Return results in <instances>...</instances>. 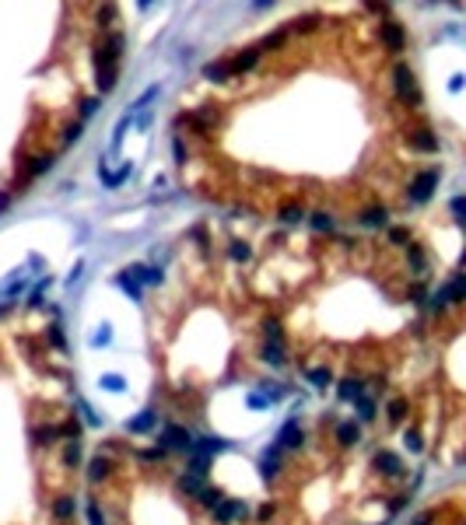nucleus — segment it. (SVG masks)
Instances as JSON below:
<instances>
[{"mask_svg":"<svg viewBox=\"0 0 466 525\" xmlns=\"http://www.w3.org/2000/svg\"><path fill=\"white\" fill-rule=\"evenodd\" d=\"M438 179H442V172H438V168L424 172V175H417V182L410 186V200H414V203H424V200L431 196V189L438 186Z\"/></svg>","mask_w":466,"mask_h":525,"instance_id":"1","label":"nucleus"},{"mask_svg":"<svg viewBox=\"0 0 466 525\" xmlns=\"http://www.w3.org/2000/svg\"><path fill=\"white\" fill-rule=\"evenodd\" d=\"M382 42H386V46H389L393 53H400V49L406 46L403 28H400V25H393V21H386V25H382Z\"/></svg>","mask_w":466,"mask_h":525,"instance_id":"2","label":"nucleus"},{"mask_svg":"<svg viewBox=\"0 0 466 525\" xmlns=\"http://www.w3.org/2000/svg\"><path fill=\"white\" fill-rule=\"evenodd\" d=\"M161 441H165V445H172V448H193V438H189L186 427H165Z\"/></svg>","mask_w":466,"mask_h":525,"instance_id":"3","label":"nucleus"},{"mask_svg":"<svg viewBox=\"0 0 466 525\" xmlns=\"http://www.w3.org/2000/svg\"><path fill=\"white\" fill-rule=\"evenodd\" d=\"M214 508H218V522L246 518V504H242V501H228V504H214Z\"/></svg>","mask_w":466,"mask_h":525,"instance_id":"4","label":"nucleus"},{"mask_svg":"<svg viewBox=\"0 0 466 525\" xmlns=\"http://www.w3.org/2000/svg\"><path fill=\"white\" fill-rule=\"evenodd\" d=\"M375 466H378L386 476H400V469H403V462H400L393 452H378V455H375Z\"/></svg>","mask_w":466,"mask_h":525,"instance_id":"5","label":"nucleus"},{"mask_svg":"<svg viewBox=\"0 0 466 525\" xmlns=\"http://www.w3.org/2000/svg\"><path fill=\"white\" fill-rule=\"evenodd\" d=\"M155 420H158L155 410H144L137 420H130V424H126V431H130V434H144V431H151V427H155Z\"/></svg>","mask_w":466,"mask_h":525,"instance_id":"6","label":"nucleus"},{"mask_svg":"<svg viewBox=\"0 0 466 525\" xmlns=\"http://www.w3.org/2000/svg\"><path fill=\"white\" fill-rule=\"evenodd\" d=\"M337 392H340V399H343V403H358L361 396H365V392H361V382H358V378H343Z\"/></svg>","mask_w":466,"mask_h":525,"instance_id":"7","label":"nucleus"},{"mask_svg":"<svg viewBox=\"0 0 466 525\" xmlns=\"http://www.w3.org/2000/svg\"><path fill=\"white\" fill-rule=\"evenodd\" d=\"M280 445H284V448H298V445H302V431H298L295 420H287V424L280 427Z\"/></svg>","mask_w":466,"mask_h":525,"instance_id":"8","label":"nucleus"},{"mask_svg":"<svg viewBox=\"0 0 466 525\" xmlns=\"http://www.w3.org/2000/svg\"><path fill=\"white\" fill-rule=\"evenodd\" d=\"M410 144H414L417 151H438V140L428 133V130H417V133H410Z\"/></svg>","mask_w":466,"mask_h":525,"instance_id":"9","label":"nucleus"},{"mask_svg":"<svg viewBox=\"0 0 466 525\" xmlns=\"http://www.w3.org/2000/svg\"><path fill=\"white\" fill-rule=\"evenodd\" d=\"M393 77H396V95H400V98H406V91H410V77H414V74H410V67H406V63H400V67L393 70Z\"/></svg>","mask_w":466,"mask_h":525,"instance_id":"10","label":"nucleus"},{"mask_svg":"<svg viewBox=\"0 0 466 525\" xmlns=\"http://www.w3.org/2000/svg\"><path fill=\"white\" fill-rule=\"evenodd\" d=\"M256 60H259V53H246V56H239L235 63H228V70H231V74H246V70L256 67Z\"/></svg>","mask_w":466,"mask_h":525,"instance_id":"11","label":"nucleus"},{"mask_svg":"<svg viewBox=\"0 0 466 525\" xmlns=\"http://www.w3.org/2000/svg\"><path fill=\"white\" fill-rule=\"evenodd\" d=\"M263 361L267 364H284V347L280 343H267L263 347Z\"/></svg>","mask_w":466,"mask_h":525,"instance_id":"12","label":"nucleus"},{"mask_svg":"<svg viewBox=\"0 0 466 525\" xmlns=\"http://www.w3.org/2000/svg\"><path fill=\"white\" fill-rule=\"evenodd\" d=\"M98 88L102 91H112L116 88V67H102L98 70Z\"/></svg>","mask_w":466,"mask_h":525,"instance_id":"13","label":"nucleus"},{"mask_svg":"<svg viewBox=\"0 0 466 525\" xmlns=\"http://www.w3.org/2000/svg\"><path fill=\"white\" fill-rule=\"evenodd\" d=\"M309 382L315 385V389H326V385L333 382V375H330V368H312L309 371Z\"/></svg>","mask_w":466,"mask_h":525,"instance_id":"14","label":"nucleus"},{"mask_svg":"<svg viewBox=\"0 0 466 525\" xmlns=\"http://www.w3.org/2000/svg\"><path fill=\"white\" fill-rule=\"evenodd\" d=\"M98 175L105 179V186H120V182L126 179V175H130V165H123L120 172H105V168H98Z\"/></svg>","mask_w":466,"mask_h":525,"instance_id":"15","label":"nucleus"},{"mask_svg":"<svg viewBox=\"0 0 466 525\" xmlns=\"http://www.w3.org/2000/svg\"><path fill=\"white\" fill-rule=\"evenodd\" d=\"M337 441H340V445H354V441H358V427H354V424H340V427H337Z\"/></svg>","mask_w":466,"mask_h":525,"instance_id":"16","label":"nucleus"},{"mask_svg":"<svg viewBox=\"0 0 466 525\" xmlns=\"http://www.w3.org/2000/svg\"><path fill=\"white\" fill-rule=\"evenodd\" d=\"M224 74H228V63H207V67H203V77H207V81H221Z\"/></svg>","mask_w":466,"mask_h":525,"instance_id":"17","label":"nucleus"},{"mask_svg":"<svg viewBox=\"0 0 466 525\" xmlns=\"http://www.w3.org/2000/svg\"><path fill=\"white\" fill-rule=\"evenodd\" d=\"M53 515H56V518H70V515H74V497H60L56 508H53Z\"/></svg>","mask_w":466,"mask_h":525,"instance_id":"18","label":"nucleus"},{"mask_svg":"<svg viewBox=\"0 0 466 525\" xmlns=\"http://www.w3.org/2000/svg\"><path fill=\"white\" fill-rule=\"evenodd\" d=\"M98 385H102V389H109V392H123V378H120V375H102V378H98Z\"/></svg>","mask_w":466,"mask_h":525,"instance_id":"19","label":"nucleus"},{"mask_svg":"<svg viewBox=\"0 0 466 525\" xmlns=\"http://www.w3.org/2000/svg\"><path fill=\"white\" fill-rule=\"evenodd\" d=\"M105 473H109V462H105V459H92V466H88V476H92V480H102Z\"/></svg>","mask_w":466,"mask_h":525,"instance_id":"20","label":"nucleus"},{"mask_svg":"<svg viewBox=\"0 0 466 525\" xmlns=\"http://www.w3.org/2000/svg\"><path fill=\"white\" fill-rule=\"evenodd\" d=\"M386 221H389L386 207H382V210H368V214H365V224H368V228H378V224H386Z\"/></svg>","mask_w":466,"mask_h":525,"instance_id":"21","label":"nucleus"},{"mask_svg":"<svg viewBox=\"0 0 466 525\" xmlns=\"http://www.w3.org/2000/svg\"><path fill=\"white\" fill-rule=\"evenodd\" d=\"M249 256H252V249L246 242H231V259H239V263H246Z\"/></svg>","mask_w":466,"mask_h":525,"instance_id":"22","label":"nucleus"},{"mask_svg":"<svg viewBox=\"0 0 466 525\" xmlns=\"http://www.w3.org/2000/svg\"><path fill=\"white\" fill-rule=\"evenodd\" d=\"M312 228H315V231H330V228H333V217L330 214H312Z\"/></svg>","mask_w":466,"mask_h":525,"instance_id":"23","label":"nucleus"},{"mask_svg":"<svg viewBox=\"0 0 466 525\" xmlns=\"http://www.w3.org/2000/svg\"><path fill=\"white\" fill-rule=\"evenodd\" d=\"M403 445L410 448V452H421V448H424V441H421V434H417V431H406L403 434Z\"/></svg>","mask_w":466,"mask_h":525,"instance_id":"24","label":"nucleus"},{"mask_svg":"<svg viewBox=\"0 0 466 525\" xmlns=\"http://www.w3.org/2000/svg\"><path fill=\"white\" fill-rule=\"evenodd\" d=\"M109 340H112V333H109V322H105V326H98V333L92 336V347H105Z\"/></svg>","mask_w":466,"mask_h":525,"instance_id":"25","label":"nucleus"},{"mask_svg":"<svg viewBox=\"0 0 466 525\" xmlns=\"http://www.w3.org/2000/svg\"><path fill=\"white\" fill-rule=\"evenodd\" d=\"M389 417H393V420H403V417H406V399L393 403V406H389Z\"/></svg>","mask_w":466,"mask_h":525,"instance_id":"26","label":"nucleus"},{"mask_svg":"<svg viewBox=\"0 0 466 525\" xmlns=\"http://www.w3.org/2000/svg\"><path fill=\"white\" fill-rule=\"evenodd\" d=\"M200 501L207 508H214V504H221V490H200Z\"/></svg>","mask_w":466,"mask_h":525,"instance_id":"27","label":"nucleus"},{"mask_svg":"<svg viewBox=\"0 0 466 525\" xmlns=\"http://www.w3.org/2000/svg\"><path fill=\"white\" fill-rule=\"evenodd\" d=\"M280 217H284L287 224H295V221H302V207H284V210H280Z\"/></svg>","mask_w":466,"mask_h":525,"instance_id":"28","label":"nucleus"},{"mask_svg":"<svg viewBox=\"0 0 466 525\" xmlns=\"http://www.w3.org/2000/svg\"><path fill=\"white\" fill-rule=\"evenodd\" d=\"M249 406H252V410H267V406H270V396H259V392H252V396H249Z\"/></svg>","mask_w":466,"mask_h":525,"instance_id":"29","label":"nucleus"},{"mask_svg":"<svg viewBox=\"0 0 466 525\" xmlns=\"http://www.w3.org/2000/svg\"><path fill=\"white\" fill-rule=\"evenodd\" d=\"M49 165H53V158H35V165H32V175H42V172H49Z\"/></svg>","mask_w":466,"mask_h":525,"instance_id":"30","label":"nucleus"},{"mask_svg":"<svg viewBox=\"0 0 466 525\" xmlns=\"http://www.w3.org/2000/svg\"><path fill=\"white\" fill-rule=\"evenodd\" d=\"M151 98H158V84H155V88H148V91L140 95V98H137V105H133V109H148V102H151Z\"/></svg>","mask_w":466,"mask_h":525,"instance_id":"31","label":"nucleus"},{"mask_svg":"<svg viewBox=\"0 0 466 525\" xmlns=\"http://www.w3.org/2000/svg\"><path fill=\"white\" fill-rule=\"evenodd\" d=\"M358 406H361V417H365V420H372V417H375V403L372 399H365V396H361V399H358Z\"/></svg>","mask_w":466,"mask_h":525,"instance_id":"32","label":"nucleus"},{"mask_svg":"<svg viewBox=\"0 0 466 525\" xmlns=\"http://www.w3.org/2000/svg\"><path fill=\"white\" fill-rule=\"evenodd\" d=\"M120 287H123L126 294H133V298H140V287H137V284H133V280H130V277H120Z\"/></svg>","mask_w":466,"mask_h":525,"instance_id":"33","label":"nucleus"},{"mask_svg":"<svg viewBox=\"0 0 466 525\" xmlns=\"http://www.w3.org/2000/svg\"><path fill=\"white\" fill-rule=\"evenodd\" d=\"M267 336H270V343H280V322H267Z\"/></svg>","mask_w":466,"mask_h":525,"instance_id":"34","label":"nucleus"},{"mask_svg":"<svg viewBox=\"0 0 466 525\" xmlns=\"http://www.w3.org/2000/svg\"><path fill=\"white\" fill-rule=\"evenodd\" d=\"M88 518H92V525H105V518H102V511H98V504H88Z\"/></svg>","mask_w":466,"mask_h":525,"instance_id":"35","label":"nucleus"},{"mask_svg":"<svg viewBox=\"0 0 466 525\" xmlns=\"http://www.w3.org/2000/svg\"><path fill=\"white\" fill-rule=\"evenodd\" d=\"M77 459H81V445H77V441H74V445H70V448H67V462L74 466V462H77Z\"/></svg>","mask_w":466,"mask_h":525,"instance_id":"36","label":"nucleus"},{"mask_svg":"<svg viewBox=\"0 0 466 525\" xmlns=\"http://www.w3.org/2000/svg\"><path fill=\"white\" fill-rule=\"evenodd\" d=\"M53 434H56L53 427H46V431H35V441H39V445H49V438H53Z\"/></svg>","mask_w":466,"mask_h":525,"instance_id":"37","label":"nucleus"},{"mask_svg":"<svg viewBox=\"0 0 466 525\" xmlns=\"http://www.w3.org/2000/svg\"><path fill=\"white\" fill-rule=\"evenodd\" d=\"M46 287H49V280H42V284L32 291V305H39V301H42V291H46Z\"/></svg>","mask_w":466,"mask_h":525,"instance_id":"38","label":"nucleus"},{"mask_svg":"<svg viewBox=\"0 0 466 525\" xmlns=\"http://www.w3.org/2000/svg\"><path fill=\"white\" fill-rule=\"evenodd\" d=\"M95 109H98V98H84V105H81V112H84V116H92Z\"/></svg>","mask_w":466,"mask_h":525,"instance_id":"39","label":"nucleus"},{"mask_svg":"<svg viewBox=\"0 0 466 525\" xmlns=\"http://www.w3.org/2000/svg\"><path fill=\"white\" fill-rule=\"evenodd\" d=\"M179 487H183V490H200V483H196L193 476H183V480H179Z\"/></svg>","mask_w":466,"mask_h":525,"instance_id":"40","label":"nucleus"},{"mask_svg":"<svg viewBox=\"0 0 466 525\" xmlns=\"http://www.w3.org/2000/svg\"><path fill=\"white\" fill-rule=\"evenodd\" d=\"M172 151H176V161H179V165H186V151H183V140H176V147H172Z\"/></svg>","mask_w":466,"mask_h":525,"instance_id":"41","label":"nucleus"},{"mask_svg":"<svg viewBox=\"0 0 466 525\" xmlns=\"http://www.w3.org/2000/svg\"><path fill=\"white\" fill-rule=\"evenodd\" d=\"M463 207H466V200H463V196H456V200H452V214L463 217Z\"/></svg>","mask_w":466,"mask_h":525,"instance_id":"42","label":"nucleus"},{"mask_svg":"<svg viewBox=\"0 0 466 525\" xmlns=\"http://www.w3.org/2000/svg\"><path fill=\"white\" fill-rule=\"evenodd\" d=\"M389 238H393V242H406V231H403V228H393Z\"/></svg>","mask_w":466,"mask_h":525,"instance_id":"43","label":"nucleus"},{"mask_svg":"<svg viewBox=\"0 0 466 525\" xmlns=\"http://www.w3.org/2000/svg\"><path fill=\"white\" fill-rule=\"evenodd\" d=\"M449 91H463V77H459V74L449 81Z\"/></svg>","mask_w":466,"mask_h":525,"instance_id":"44","label":"nucleus"},{"mask_svg":"<svg viewBox=\"0 0 466 525\" xmlns=\"http://www.w3.org/2000/svg\"><path fill=\"white\" fill-rule=\"evenodd\" d=\"M74 140H81V126H74V130H67V144H74Z\"/></svg>","mask_w":466,"mask_h":525,"instance_id":"45","label":"nucleus"},{"mask_svg":"<svg viewBox=\"0 0 466 525\" xmlns=\"http://www.w3.org/2000/svg\"><path fill=\"white\" fill-rule=\"evenodd\" d=\"M270 515H274V508H270V504H263V508H259V522H270Z\"/></svg>","mask_w":466,"mask_h":525,"instance_id":"46","label":"nucleus"},{"mask_svg":"<svg viewBox=\"0 0 466 525\" xmlns=\"http://www.w3.org/2000/svg\"><path fill=\"white\" fill-rule=\"evenodd\" d=\"M280 42H284V35H280V32H277V35H270V39H267V42H263V46H267V49H270V46H280Z\"/></svg>","mask_w":466,"mask_h":525,"instance_id":"47","label":"nucleus"},{"mask_svg":"<svg viewBox=\"0 0 466 525\" xmlns=\"http://www.w3.org/2000/svg\"><path fill=\"white\" fill-rule=\"evenodd\" d=\"M428 522H431V515H421V518H417V525H428Z\"/></svg>","mask_w":466,"mask_h":525,"instance_id":"48","label":"nucleus"}]
</instances>
